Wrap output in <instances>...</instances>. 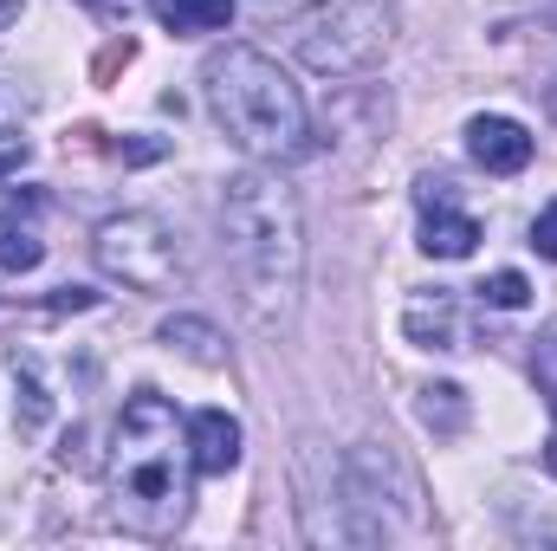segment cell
<instances>
[{
    "label": "cell",
    "mask_w": 557,
    "mask_h": 551,
    "mask_svg": "<svg viewBox=\"0 0 557 551\" xmlns=\"http://www.w3.org/2000/svg\"><path fill=\"white\" fill-rule=\"evenodd\" d=\"M532 377H539V390H545V403L557 415V325L539 338V351H532Z\"/></svg>",
    "instance_id": "cell-16"
},
{
    "label": "cell",
    "mask_w": 557,
    "mask_h": 551,
    "mask_svg": "<svg viewBox=\"0 0 557 551\" xmlns=\"http://www.w3.org/2000/svg\"><path fill=\"white\" fill-rule=\"evenodd\" d=\"M389 26H396L389 0H331V7L305 26L298 59H305L311 72H324V78L363 72V65H376V59H383Z\"/></svg>",
    "instance_id": "cell-5"
},
{
    "label": "cell",
    "mask_w": 557,
    "mask_h": 551,
    "mask_svg": "<svg viewBox=\"0 0 557 551\" xmlns=\"http://www.w3.org/2000/svg\"><path fill=\"white\" fill-rule=\"evenodd\" d=\"M13 20H20V0H0V33H7Z\"/></svg>",
    "instance_id": "cell-21"
},
{
    "label": "cell",
    "mask_w": 557,
    "mask_h": 551,
    "mask_svg": "<svg viewBox=\"0 0 557 551\" xmlns=\"http://www.w3.org/2000/svg\"><path fill=\"white\" fill-rule=\"evenodd\" d=\"M201 91H208V111L227 131V143L247 149L253 162H292L311 143V118H305L298 85L278 72V59H267L260 46L208 52Z\"/></svg>",
    "instance_id": "cell-3"
},
{
    "label": "cell",
    "mask_w": 557,
    "mask_h": 551,
    "mask_svg": "<svg viewBox=\"0 0 557 551\" xmlns=\"http://www.w3.org/2000/svg\"><path fill=\"white\" fill-rule=\"evenodd\" d=\"M234 7L240 0H156V13H162L169 33H214V26L234 20Z\"/></svg>",
    "instance_id": "cell-12"
},
{
    "label": "cell",
    "mask_w": 557,
    "mask_h": 551,
    "mask_svg": "<svg viewBox=\"0 0 557 551\" xmlns=\"http://www.w3.org/2000/svg\"><path fill=\"white\" fill-rule=\"evenodd\" d=\"M532 254L539 260H557V201L539 208V221H532Z\"/></svg>",
    "instance_id": "cell-17"
},
{
    "label": "cell",
    "mask_w": 557,
    "mask_h": 551,
    "mask_svg": "<svg viewBox=\"0 0 557 551\" xmlns=\"http://www.w3.org/2000/svg\"><path fill=\"white\" fill-rule=\"evenodd\" d=\"M416 208H421V254L428 260H467L480 247V221L454 201V182L447 175H421Z\"/></svg>",
    "instance_id": "cell-6"
},
{
    "label": "cell",
    "mask_w": 557,
    "mask_h": 551,
    "mask_svg": "<svg viewBox=\"0 0 557 551\" xmlns=\"http://www.w3.org/2000/svg\"><path fill=\"white\" fill-rule=\"evenodd\" d=\"M111 506L117 526L137 539H175L188 506H195V454H188V421L175 409L137 390L117 415V448H111Z\"/></svg>",
    "instance_id": "cell-2"
},
{
    "label": "cell",
    "mask_w": 557,
    "mask_h": 551,
    "mask_svg": "<svg viewBox=\"0 0 557 551\" xmlns=\"http://www.w3.org/2000/svg\"><path fill=\"white\" fill-rule=\"evenodd\" d=\"M13 383H20V396H26V403H20V421L39 428V421L52 415V396H46V383H39V364L20 357V351H13Z\"/></svg>",
    "instance_id": "cell-14"
},
{
    "label": "cell",
    "mask_w": 557,
    "mask_h": 551,
    "mask_svg": "<svg viewBox=\"0 0 557 551\" xmlns=\"http://www.w3.org/2000/svg\"><path fill=\"white\" fill-rule=\"evenodd\" d=\"M416 409H421V428H434V434H460V428H467V390H460V383H428Z\"/></svg>",
    "instance_id": "cell-13"
},
{
    "label": "cell",
    "mask_w": 557,
    "mask_h": 551,
    "mask_svg": "<svg viewBox=\"0 0 557 551\" xmlns=\"http://www.w3.org/2000/svg\"><path fill=\"white\" fill-rule=\"evenodd\" d=\"M169 351H182V357H195V364H208V370H221L227 364V351H221V331L208 325V318H169L162 331H156Z\"/></svg>",
    "instance_id": "cell-10"
},
{
    "label": "cell",
    "mask_w": 557,
    "mask_h": 551,
    "mask_svg": "<svg viewBox=\"0 0 557 551\" xmlns=\"http://www.w3.org/2000/svg\"><path fill=\"white\" fill-rule=\"evenodd\" d=\"M46 260V241L33 215H0V273H33Z\"/></svg>",
    "instance_id": "cell-11"
},
{
    "label": "cell",
    "mask_w": 557,
    "mask_h": 551,
    "mask_svg": "<svg viewBox=\"0 0 557 551\" xmlns=\"http://www.w3.org/2000/svg\"><path fill=\"white\" fill-rule=\"evenodd\" d=\"M221 247L240 285V305L260 331L292 325L298 311V285H305V215L292 182L253 162L240 175H227L221 188Z\"/></svg>",
    "instance_id": "cell-1"
},
{
    "label": "cell",
    "mask_w": 557,
    "mask_h": 551,
    "mask_svg": "<svg viewBox=\"0 0 557 551\" xmlns=\"http://www.w3.org/2000/svg\"><path fill=\"white\" fill-rule=\"evenodd\" d=\"M26 156H33V143L20 137V131H0V175H13V169H26Z\"/></svg>",
    "instance_id": "cell-18"
},
{
    "label": "cell",
    "mask_w": 557,
    "mask_h": 551,
    "mask_svg": "<svg viewBox=\"0 0 557 551\" xmlns=\"http://www.w3.org/2000/svg\"><path fill=\"white\" fill-rule=\"evenodd\" d=\"M403 331L421 351H460V305H454V292H421L403 311Z\"/></svg>",
    "instance_id": "cell-9"
},
{
    "label": "cell",
    "mask_w": 557,
    "mask_h": 551,
    "mask_svg": "<svg viewBox=\"0 0 557 551\" xmlns=\"http://www.w3.org/2000/svg\"><path fill=\"white\" fill-rule=\"evenodd\" d=\"M298 7H305V0H253V13H260V20H292Z\"/></svg>",
    "instance_id": "cell-19"
},
{
    "label": "cell",
    "mask_w": 557,
    "mask_h": 551,
    "mask_svg": "<svg viewBox=\"0 0 557 551\" xmlns=\"http://www.w3.org/2000/svg\"><path fill=\"white\" fill-rule=\"evenodd\" d=\"M545 111H552V118H557V85H552V91H545Z\"/></svg>",
    "instance_id": "cell-23"
},
{
    "label": "cell",
    "mask_w": 557,
    "mask_h": 551,
    "mask_svg": "<svg viewBox=\"0 0 557 551\" xmlns=\"http://www.w3.org/2000/svg\"><path fill=\"white\" fill-rule=\"evenodd\" d=\"M188 454H195V474H227V467H240V421L227 409L188 415Z\"/></svg>",
    "instance_id": "cell-8"
},
{
    "label": "cell",
    "mask_w": 557,
    "mask_h": 551,
    "mask_svg": "<svg viewBox=\"0 0 557 551\" xmlns=\"http://www.w3.org/2000/svg\"><path fill=\"white\" fill-rule=\"evenodd\" d=\"M162 156V143L156 137H143V143H124V162H156Z\"/></svg>",
    "instance_id": "cell-20"
},
{
    "label": "cell",
    "mask_w": 557,
    "mask_h": 551,
    "mask_svg": "<svg viewBox=\"0 0 557 551\" xmlns=\"http://www.w3.org/2000/svg\"><path fill=\"white\" fill-rule=\"evenodd\" d=\"M91 254H98V267L111 279H124L131 292H175L182 279H188V254H182V241H175V228L162 221V215H111V221H98V234H91Z\"/></svg>",
    "instance_id": "cell-4"
},
{
    "label": "cell",
    "mask_w": 557,
    "mask_h": 551,
    "mask_svg": "<svg viewBox=\"0 0 557 551\" xmlns=\"http://www.w3.org/2000/svg\"><path fill=\"white\" fill-rule=\"evenodd\" d=\"M545 467L557 474V428H552V441H545Z\"/></svg>",
    "instance_id": "cell-22"
},
{
    "label": "cell",
    "mask_w": 557,
    "mask_h": 551,
    "mask_svg": "<svg viewBox=\"0 0 557 551\" xmlns=\"http://www.w3.org/2000/svg\"><path fill=\"white\" fill-rule=\"evenodd\" d=\"M467 156L486 175H519L532 162V131L519 118H467Z\"/></svg>",
    "instance_id": "cell-7"
},
{
    "label": "cell",
    "mask_w": 557,
    "mask_h": 551,
    "mask_svg": "<svg viewBox=\"0 0 557 551\" xmlns=\"http://www.w3.org/2000/svg\"><path fill=\"white\" fill-rule=\"evenodd\" d=\"M480 298H486L493 311H519V305L532 298V285H525V273H493L480 285Z\"/></svg>",
    "instance_id": "cell-15"
}]
</instances>
